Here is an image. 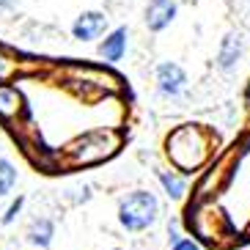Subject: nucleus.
I'll list each match as a JSON object with an SVG mask.
<instances>
[{
	"mask_svg": "<svg viewBox=\"0 0 250 250\" xmlns=\"http://www.w3.org/2000/svg\"><path fill=\"white\" fill-rule=\"evenodd\" d=\"M20 107V94L8 85H0V116H14Z\"/></svg>",
	"mask_w": 250,
	"mask_h": 250,
	"instance_id": "nucleus-10",
	"label": "nucleus"
},
{
	"mask_svg": "<svg viewBox=\"0 0 250 250\" xmlns=\"http://www.w3.org/2000/svg\"><path fill=\"white\" fill-rule=\"evenodd\" d=\"M126 36H129L126 28H116L110 36L99 44V55H102L104 61H121L124 52H126Z\"/></svg>",
	"mask_w": 250,
	"mask_h": 250,
	"instance_id": "nucleus-6",
	"label": "nucleus"
},
{
	"mask_svg": "<svg viewBox=\"0 0 250 250\" xmlns=\"http://www.w3.org/2000/svg\"><path fill=\"white\" fill-rule=\"evenodd\" d=\"M184 83H187V74L179 63L165 61L157 66V88L162 96H179L184 91Z\"/></svg>",
	"mask_w": 250,
	"mask_h": 250,
	"instance_id": "nucleus-2",
	"label": "nucleus"
},
{
	"mask_svg": "<svg viewBox=\"0 0 250 250\" xmlns=\"http://www.w3.org/2000/svg\"><path fill=\"white\" fill-rule=\"evenodd\" d=\"M170 250H198V245L192 242V239H179V242L173 245Z\"/></svg>",
	"mask_w": 250,
	"mask_h": 250,
	"instance_id": "nucleus-12",
	"label": "nucleus"
},
{
	"mask_svg": "<svg viewBox=\"0 0 250 250\" xmlns=\"http://www.w3.org/2000/svg\"><path fill=\"white\" fill-rule=\"evenodd\" d=\"M20 206H22V198H17V204L8 206V212H6V217H3V223H11V220H14L17 212H20Z\"/></svg>",
	"mask_w": 250,
	"mask_h": 250,
	"instance_id": "nucleus-11",
	"label": "nucleus"
},
{
	"mask_svg": "<svg viewBox=\"0 0 250 250\" xmlns=\"http://www.w3.org/2000/svg\"><path fill=\"white\" fill-rule=\"evenodd\" d=\"M160 182H162V187H165V192H168L170 198H182L184 195V179L176 176L173 170H160Z\"/></svg>",
	"mask_w": 250,
	"mask_h": 250,
	"instance_id": "nucleus-8",
	"label": "nucleus"
},
{
	"mask_svg": "<svg viewBox=\"0 0 250 250\" xmlns=\"http://www.w3.org/2000/svg\"><path fill=\"white\" fill-rule=\"evenodd\" d=\"M239 58H242V36L239 33H226L220 42V50H217V66L223 69V72H231V69L239 63Z\"/></svg>",
	"mask_w": 250,
	"mask_h": 250,
	"instance_id": "nucleus-5",
	"label": "nucleus"
},
{
	"mask_svg": "<svg viewBox=\"0 0 250 250\" xmlns=\"http://www.w3.org/2000/svg\"><path fill=\"white\" fill-rule=\"evenodd\" d=\"M8 69H11V66H8V61L3 58V55H0V80H3V77L8 74Z\"/></svg>",
	"mask_w": 250,
	"mask_h": 250,
	"instance_id": "nucleus-13",
	"label": "nucleus"
},
{
	"mask_svg": "<svg viewBox=\"0 0 250 250\" xmlns=\"http://www.w3.org/2000/svg\"><path fill=\"white\" fill-rule=\"evenodd\" d=\"M14 184H17V168L8 160L0 157V198L14 190Z\"/></svg>",
	"mask_w": 250,
	"mask_h": 250,
	"instance_id": "nucleus-9",
	"label": "nucleus"
},
{
	"mask_svg": "<svg viewBox=\"0 0 250 250\" xmlns=\"http://www.w3.org/2000/svg\"><path fill=\"white\" fill-rule=\"evenodd\" d=\"M157 217H160V201L148 190H135L118 204V223L126 231H146L157 223Z\"/></svg>",
	"mask_w": 250,
	"mask_h": 250,
	"instance_id": "nucleus-1",
	"label": "nucleus"
},
{
	"mask_svg": "<svg viewBox=\"0 0 250 250\" xmlns=\"http://www.w3.org/2000/svg\"><path fill=\"white\" fill-rule=\"evenodd\" d=\"M104 30H107V17L102 11H85L72 25L74 39H80V42H94V39L102 36Z\"/></svg>",
	"mask_w": 250,
	"mask_h": 250,
	"instance_id": "nucleus-3",
	"label": "nucleus"
},
{
	"mask_svg": "<svg viewBox=\"0 0 250 250\" xmlns=\"http://www.w3.org/2000/svg\"><path fill=\"white\" fill-rule=\"evenodd\" d=\"M52 236H55V226H52V220H47V217H36V220L30 223V228H28V242L30 245H36V248H50Z\"/></svg>",
	"mask_w": 250,
	"mask_h": 250,
	"instance_id": "nucleus-7",
	"label": "nucleus"
},
{
	"mask_svg": "<svg viewBox=\"0 0 250 250\" xmlns=\"http://www.w3.org/2000/svg\"><path fill=\"white\" fill-rule=\"evenodd\" d=\"M116 250H121V248H116Z\"/></svg>",
	"mask_w": 250,
	"mask_h": 250,
	"instance_id": "nucleus-14",
	"label": "nucleus"
},
{
	"mask_svg": "<svg viewBox=\"0 0 250 250\" xmlns=\"http://www.w3.org/2000/svg\"><path fill=\"white\" fill-rule=\"evenodd\" d=\"M146 28L160 33L176 20V3L173 0H148L146 3Z\"/></svg>",
	"mask_w": 250,
	"mask_h": 250,
	"instance_id": "nucleus-4",
	"label": "nucleus"
}]
</instances>
